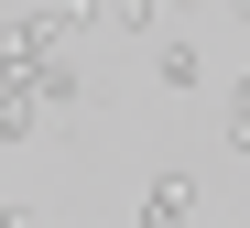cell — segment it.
Returning a JSON list of instances; mask_svg holds the SVG:
<instances>
[{
  "mask_svg": "<svg viewBox=\"0 0 250 228\" xmlns=\"http://www.w3.org/2000/svg\"><path fill=\"white\" fill-rule=\"evenodd\" d=\"M87 22H98V0H33V11L0 33V76H33V65L76 55V43H87Z\"/></svg>",
  "mask_w": 250,
  "mask_h": 228,
  "instance_id": "cell-1",
  "label": "cell"
},
{
  "mask_svg": "<svg viewBox=\"0 0 250 228\" xmlns=\"http://www.w3.org/2000/svg\"><path fill=\"white\" fill-rule=\"evenodd\" d=\"M142 228H196V174L185 163H163L152 185H142Z\"/></svg>",
  "mask_w": 250,
  "mask_h": 228,
  "instance_id": "cell-2",
  "label": "cell"
},
{
  "mask_svg": "<svg viewBox=\"0 0 250 228\" xmlns=\"http://www.w3.org/2000/svg\"><path fill=\"white\" fill-rule=\"evenodd\" d=\"M44 130V109H33V87L22 76H0V142H33Z\"/></svg>",
  "mask_w": 250,
  "mask_h": 228,
  "instance_id": "cell-3",
  "label": "cell"
},
{
  "mask_svg": "<svg viewBox=\"0 0 250 228\" xmlns=\"http://www.w3.org/2000/svg\"><path fill=\"white\" fill-rule=\"evenodd\" d=\"M22 87H33V109H76V65H33Z\"/></svg>",
  "mask_w": 250,
  "mask_h": 228,
  "instance_id": "cell-4",
  "label": "cell"
},
{
  "mask_svg": "<svg viewBox=\"0 0 250 228\" xmlns=\"http://www.w3.org/2000/svg\"><path fill=\"white\" fill-rule=\"evenodd\" d=\"M196 76H207V55H196L185 33H163V87H196Z\"/></svg>",
  "mask_w": 250,
  "mask_h": 228,
  "instance_id": "cell-5",
  "label": "cell"
},
{
  "mask_svg": "<svg viewBox=\"0 0 250 228\" xmlns=\"http://www.w3.org/2000/svg\"><path fill=\"white\" fill-rule=\"evenodd\" d=\"M229 142H239V152H250V76H239V87H229Z\"/></svg>",
  "mask_w": 250,
  "mask_h": 228,
  "instance_id": "cell-6",
  "label": "cell"
},
{
  "mask_svg": "<svg viewBox=\"0 0 250 228\" xmlns=\"http://www.w3.org/2000/svg\"><path fill=\"white\" fill-rule=\"evenodd\" d=\"M0 228H33V217H22V207H11V196H0Z\"/></svg>",
  "mask_w": 250,
  "mask_h": 228,
  "instance_id": "cell-7",
  "label": "cell"
},
{
  "mask_svg": "<svg viewBox=\"0 0 250 228\" xmlns=\"http://www.w3.org/2000/svg\"><path fill=\"white\" fill-rule=\"evenodd\" d=\"M229 11H239V22H250V0H229Z\"/></svg>",
  "mask_w": 250,
  "mask_h": 228,
  "instance_id": "cell-8",
  "label": "cell"
}]
</instances>
